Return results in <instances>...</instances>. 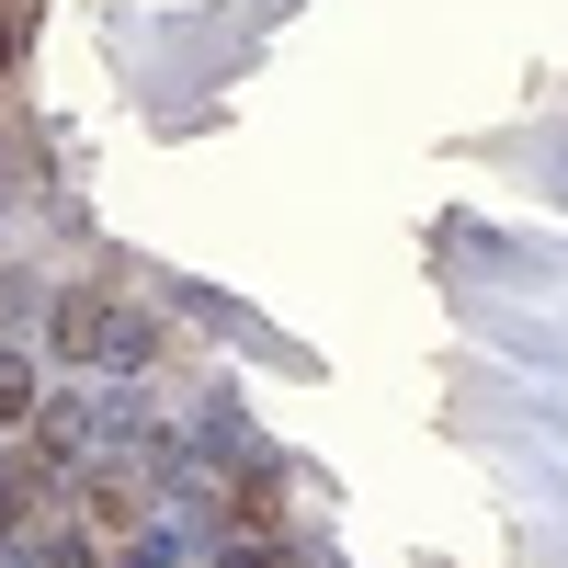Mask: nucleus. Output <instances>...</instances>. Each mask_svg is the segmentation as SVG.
Here are the masks:
<instances>
[{"label": "nucleus", "instance_id": "obj_1", "mask_svg": "<svg viewBox=\"0 0 568 568\" xmlns=\"http://www.w3.org/2000/svg\"><path fill=\"white\" fill-rule=\"evenodd\" d=\"M58 329H69V353H114V307H103V296H69Z\"/></svg>", "mask_w": 568, "mask_h": 568}]
</instances>
